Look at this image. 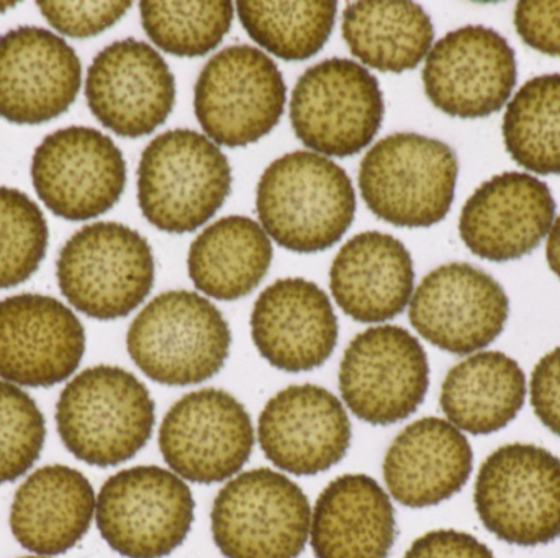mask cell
<instances>
[{"label":"cell","instance_id":"cell-1","mask_svg":"<svg viewBox=\"0 0 560 558\" xmlns=\"http://www.w3.org/2000/svg\"><path fill=\"white\" fill-rule=\"evenodd\" d=\"M256 210L279 246L300 254L325 251L352 225L355 192L348 174L322 154L295 151L259 179Z\"/></svg>","mask_w":560,"mask_h":558},{"label":"cell","instance_id":"cell-2","mask_svg":"<svg viewBox=\"0 0 560 558\" xmlns=\"http://www.w3.org/2000/svg\"><path fill=\"white\" fill-rule=\"evenodd\" d=\"M156 405L128 370L97 366L82 370L59 395L56 428L65 448L94 467L133 459L153 435Z\"/></svg>","mask_w":560,"mask_h":558},{"label":"cell","instance_id":"cell-3","mask_svg":"<svg viewBox=\"0 0 560 558\" xmlns=\"http://www.w3.org/2000/svg\"><path fill=\"white\" fill-rule=\"evenodd\" d=\"M232 331L222 311L196 292L158 295L138 313L127 334L128 354L153 382L197 385L229 359Z\"/></svg>","mask_w":560,"mask_h":558},{"label":"cell","instance_id":"cell-4","mask_svg":"<svg viewBox=\"0 0 560 558\" xmlns=\"http://www.w3.org/2000/svg\"><path fill=\"white\" fill-rule=\"evenodd\" d=\"M230 190L229 157L197 131H166L141 154L138 203L144 218L161 231H197L222 209Z\"/></svg>","mask_w":560,"mask_h":558},{"label":"cell","instance_id":"cell-5","mask_svg":"<svg viewBox=\"0 0 560 558\" xmlns=\"http://www.w3.org/2000/svg\"><path fill=\"white\" fill-rule=\"evenodd\" d=\"M459 163L450 144L417 133L375 143L359 169V189L377 218L401 228H430L450 213Z\"/></svg>","mask_w":560,"mask_h":558},{"label":"cell","instance_id":"cell-6","mask_svg":"<svg viewBox=\"0 0 560 558\" xmlns=\"http://www.w3.org/2000/svg\"><path fill=\"white\" fill-rule=\"evenodd\" d=\"M153 249L147 238L115 222L84 226L62 246L56 277L66 300L94 320L128 317L153 290Z\"/></svg>","mask_w":560,"mask_h":558},{"label":"cell","instance_id":"cell-7","mask_svg":"<svg viewBox=\"0 0 560 558\" xmlns=\"http://www.w3.org/2000/svg\"><path fill=\"white\" fill-rule=\"evenodd\" d=\"M483 527L513 546L560 537V459L532 444H510L487 458L474 494Z\"/></svg>","mask_w":560,"mask_h":558},{"label":"cell","instance_id":"cell-8","mask_svg":"<svg viewBox=\"0 0 560 558\" xmlns=\"http://www.w3.org/2000/svg\"><path fill=\"white\" fill-rule=\"evenodd\" d=\"M192 491L166 468L140 465L112 475L95 504L101 536L127 558H163L192 530Z\"/></svg>","mask_w":560,"mask_h":558},{"label":"cell","instance_id":"cell-9","mask_svg":"<svg viewBox=\"0 0 560 558\" xmlns=\"http://www.w3.org/2000/svg\"><path fill=\"white\" fill-rule=\"evenodd\" d=\"M308 498L289 477L256 468L230 480L212 508V536L226 558H296L310 537Z\"/></svg>","mask_w":560,"mask_h":558},{"label":"cell","instance_id":"cell-10","mask_svg":"<svg viewBox=\"0 0 560 558\" xmlns=\"http://www.w3.org/2000/svg\"><path fill=\"white\" fill-rule=\"evenodd\" d=\"M385 105L375 75L349 59H325L306 69L290 100L296 138L325 156L361 153L384 121Z\"/></svg>","mask_w":560,"mask_h":558},{"label":"cell","instance_id":"cell-11","mask_svg":"<svg viewBox=\"0 0 560 558\" xmlns=\"http://www.w3.org/2000/svg\"><path fill=\"white\" fill-rule=\"evenodd\" d=\"M285 97L278 64L261 49L236 45L207 62L197 79L194 108L217 144L242 147L278 127Z\"/></svg>","mask_w":560,"mask_h":558},{"label":"cell","instance_id":"cell-12","mask_svg":"<svg viewBox=\"0 0 560 558\" xmlns=\"http://www.w3.org/2000/svg\"><path fill=\"white\" fill-rule=\"evenodd\" d=\"M430 387L420 341L400 327L369 328L354 337L339 366V390L352 415L388 426L413 415Z\"/></svg>","mask_w":560,"mask_h":558},{"label":"cell","instance_id":"cell-13","mask_svg":"<svg viewBox=\"0 0 560 558\" xmlns=\"http://www.w3.org/2000/svg\"><path fill=\"white\" fill-rule=\"evenodd\" d=\"M160 449L174 474L212 485L235 477L255 449L245 406L223 390L187 393L171 406L160 428Z\"/></svg>","mask_w":560,"mask_h":558},{"label":"cell","instance_id":"cell-14","mask_svg":"<svg viewBox=\"0 0 560 558\" xmlns=\"http://www.w3.org/2000/svg\"><path fill=\"white\" fill-rule=\"evenodd\" d=\"M32 179L39 200L59 218L84 222L114 209L127 183L120 147L98 130L68 127L36 147Z\"/></svg>","mask_w":560,"mask_h":558},{"label":"cell","instance_id":"cell-15","mask_svg":"<svg viewBox=\"0 0 560 558\" xmlns=\"http://www.w3.org/2000/svg\"><path fill=\"white\" fill-rule=\"evenodd\" d=\"M510 301L502 285L466 262L431 271L410 301V323L423 340L466 356L490 346L505 330Z\"/></svg>","mask_w":560,"mask_h":558},{"label":"cell","instance_id":"cell-16","mask_svg":"<svg viewBox=\"0 0 560 558\" xmlns=\"http://www.w3.org/2000/svg\"><path fill=\"white\" fill-rule=\"evenodd\" d=\"M518 79L516 56L495 29H454L431 48L423 85L434 107L451 117L483 118L502 110Z\"/></svg>","mask_w":560,"mask_h":558},{"label":"cell","instance_id":"cell-17","mask_svg":"<svg viewBox=\"0 0 560 558\" xmlns=\"http://www.w3.org/2000/svg\"><path fill=\"white\" fill-rule=\"evenodd\" d=\"M85 97L94 117L121 138L153 133L176 104V79L163 56L138 39L102 49L85 79Z\"/></svg>","mask_w":560,"mask_h":558},{"label":"cell","instance_id":"cell-18","mask_svg":"<svg viewBox=\"0 0 560 558\" xmlns=\"http://www.w3.org/2000/svg\"><path fill=\"white\" fill-rule=\"evenodd\" d=\"M85 353V331L65 304L22 294L0 301V377L46 389L68 380Z\"/></svg>","mask_w":560,"mask_h":558},{"label":"cell","instance_id":"cell-19","mask_svg":"<svg viewBox=\"0 0 560 558\" xmlns=\"http://www.w3.org/2000/svg\"><path fill=\"white\" fill-rule=\"evenodd\" d=\"M74 49L49 29L20 26L0 36V117L39 124L65 114L81 88Z\"/></svg>","mask_w":560,"mask_h":558},{"label":"cell","instance_id":"cell-20","mask_svg":"<svg viewBox=\"0 0 560 558\" xmlns=\"http://www.w3.org/2000/svg\"><path fill=\"white\" fill-rule=\"evenodd\" d=\"M269 462L296 477L329 471L345 459L352 429L342 403L318 385H292L266 403L258 425Z\"/></svg>","mask_w":560,"mask_h":558},{"label":"cell","instance_id":"cell-21","mask_svg":"<svg viewBox=\"0 0 560 558\" xmlns=\"http://www.w3.org/2000/svg\"><path fill=\"white\" fill-rule=\"evenodd\" d=\"M555 216L548 183L529 174L505 173L483 182L467 200L460 213V238L487 261H516L541 245Z\"/></svg>","mask_w":560,"mask_h":558},{"label":"cell","instance_id":"cell-22","mask_svg":"<svg viewBox=\"0 0 560 558\" xmlns=\"http://www.w3.org/2000/svg\"><path fill=\"white\" fill-rule=\"evenodd\" d=\"M338 334L328 295L305 278L276 281L253 308V343L283 372H308L323 366L335 351Z\"/></svg>","mask_w":560,"mask_h":558},{"label":"cell","instance_id":"cell-23","mask_svg":"<svg viewBox=\"0 0 560 558\" xmlns=\"http://www.w3.org/2000/svg\"><path fill=\"white\" fill-rule=\"evenodd\" d=\"M474 467L466 436L441 418L408 425L395 438L384 459V480L404 507L430 508L459 494Z\"/></svg>","mask_w":560,"mask_h":558},{"label":"cell","instance_id":"cell-24","mask_svg":"<svg viewBox=\"0 0 560 558\" xmlns=\"http://www.w3.org/2000/svg\"><path fill=\"white\" fill-rule=\"evenodd\" d=\"M413 285L410 251L387 233H359L339 249L329 271L332 298L359 323L394 320L407 308Z\"/></svg>","mask_w":560,"mask_h":558},{"label":"cell","instance_id":"cell-25","mask_svg":"<svg viewBox=\"0 0 560 558\" xmlns=\"http://www.w3.org/2000/svg\"><path fill=\"white\" fill-rule=\"evenodd\" d=\"M91 482L66 465L33 472L16 490L10 530L20 546L42 557L61 556L78 546L95 514Z\"/></svg>","mask_w":560,"mask_h":558},{"label":"cell","instance_id":"cell-26","mask_svg":"<svg viewBox=\"0 0 560 558\" xmlns=\"http://www.w3.org/2000/svg\"><path fill=\"white\" fill-rule=\"evenodd\" d=\"M395 537L390 498L368 475L336 478L313 508L310 539L316 558H388Z\"/></svg>","mask_w":560,"mask_h":558},{"label":"cell","instance_id":"cell-27","mask_svg":"<svg viewBox=\"0 0 560 558\" xmlns=\"http://www.w3.org/2000/svg\"><path fill=\"white\" fill-rule=\"evenodd\" d=\"M526 377L520 364L497 351L476 354L447 372L441 408L451 425L472 436L506 428L525 406Z\"/></svg>","mask_w":560,"mask_h":558},{"label":"cell","instance_id":"cell-28","mask_svg":"<svg viewBox=\"0 0 560 558\" xmlns=\"http://www.w3.org/2000/svg\"><path fill=\"white\" fill-rule=\"evenodd\" d=\"M268 233L248 216H226L203 229L189 249L187 269L197 290L222 301L248 297L272 262Z\"/></svg>","mask_w":560,"mask_h":558},{"label":"cell","instance_id":"cell-29","mask_svg":"<svg viewBox=\"0 0 560 558\" xmlns=\"http://www.w3.org/2000/svg\"><path fill=\"white\" fill-rule=\"evenodd\" d=\"M349 51L369 68L401 74L417 68L431 49L434 26L418 3L364 0L342 13Z\"/></svg>","mask_w":560,"mask_h":558},{"label":"cell","instance_id":"cell-30","mask_svg":"<svg viewBox=\"0 0 560 558\" xmlns=\"http://www.w3.org/2000/svg\"><path fill=\"white\" fill-rule=\"evenodd\" d=\"M503 140L532 173L560 174V74L529 79L506 108Z\"/></svg>","mask_w":560,"mask_h":558},{"label":"cell","instance_id":"cell-31","mask_svg":"<svg viewBox=\"0 0 560 558\" xmlns=\"http://www.w3.org/2000/svg\"><path fill=\"white\" fill-rule=\"evenodd\" d=\"M242 25L262 48L283 61H305L326 45L335 28L338 3L258 2L236 3Z\"/></svg>","mask_w":560,"mask_h":558},{"label":"cell","instance_id":"cell-32","mask_svg":"<svg viewBox=\"0 0 560 558\" xmlns=\"http://www.w3.org/2000/svg\"><path fill=\"white\" fill-rule=\"evenodd\" d=\"M141 23L154 45L180 58H199L213 51L232 28L233 2L140 3Z\"/></svg>","mask_w":560,"mask_h":558},{"label":"cell","instance_id":"cell-33","mask_svg":"<svg viewBox=\"0 0 560 558\" xmlns=\"http://www.w3.org/2000/svg\"><path fill=\"white\" fill-rule=\"evenodd\" d=\"M48 223L26 193L0 187V288L28 281L46 256Z\"/></svg>","mask_w":560,"mask_h":558},{"label":"cell","instance_id":"cell-34","mask_svg":"<svg viewBox=\"0 0 560 558\" xmlns=\"http://www.w3.org/2000/svg\"><path fill=\"white\" fill-rule=\"evenodd\" d=\"M45 438V416L35 400L0 382V484L19 480L35 465Z\"/></svg>","mask_w":560,"mask_h":558},{"label":"cell","instance_id":"cell-35","mask_svg":"<svg viewBox=\"0 0 560 558\" xmlns=\"http://www.w3.org/2000/svg\"><path fill=\"white\" fill-rule=\"evenodd\" d=\"M52 28L71 38L97 36L130 10L131 2H36Z\"/></svg>","mask_w":560,"mask_h":558},{"label":"cell","instance_id":"cell-36","mask_svg":"<svg viewBox=\"0 0 560 558\" xmlns=\"http://www.w3.org/2000/svg\"><path fill=\"white\" fill-rule=\"evenodd\" d=\"M515 26L526 45L560 58V0L518 2Z\"/></svg>","mask_w":560,"mask_h":558},{"label":"cell","instance_id":"cell-37","mask_svg":"<svg viewBox=\"0 0 560 558\" xmlns=\"http://www.w3.org/2000/svg\"><path fill=\"white\" fill-rule=\"evenodd\" d=\"M529 385L536 416L560 438V347L536 364Z\"/></svg>","mask_w":560,"mask_h":558},{"label":"cell","instance_id":"cell-38","mask_svg":"<svg viewBox=\"0 0 560 558\" xmlns=\"http://www.w3.org/2000/svg\"><path fill=\"white\" fill-rule=\"evenodd\" d=\"M404 558H495L477 537L454 530L431 531L418 537Z\"/></svg>","mask_w":560,"mask_h":558},{"label":"cell","instance_id":"cell-39","mask_svg":"<svg viewBox=\"0 0 560 558\" xmlns=\"http://www.w3.org/2000/svg\"><path fill=\"white\" fill-rule=\"evenodd\" d=\"M549 268L560 278V216L556 219L551 233H549L548 246H546Z\"/></svg>","mask_w":560,"mask_h":558},{"label":"cell","instance_id":"cell-40","mask_svg":"<svg viewBox=\"0 0 560 558\" xmlns=\"http://www.w3.org/2000/svg\"><path fill=\"white\" fill-rule=\"evenodd\" d=\"M15 3L13 2H0V12H5V10L13 9Z\"/></svg>","mask_w":560,"mask_h":558},{"label":"cell","instance_id":"cell-41","mask_svg":"<svg viewBox=\"0 0 560 558\" xmlns=\"http://www.w3.org/2000/svg\"><path fill=\"white\" fill-rule=\"evenodd\" d=\"M22 558H48V557H22Z\"/></svg>","mask_w":560,"mask_h":558}]
</instances>
